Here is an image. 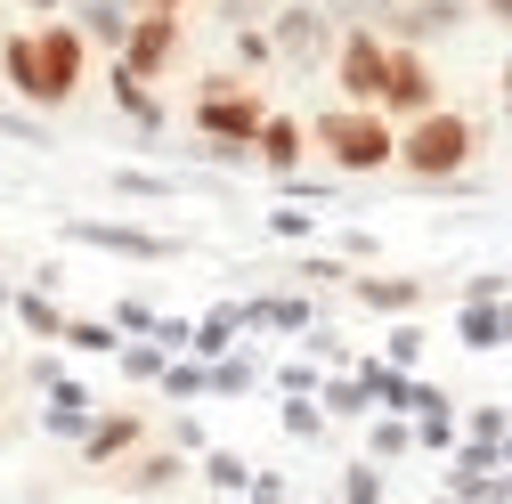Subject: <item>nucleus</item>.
<instances>
[{
    "mask_svg": "<svg viewBox=\"0 0 512 504\" xmlns=\"http://www.w3.org/2000/svg\"><path fill=\"white\" fill-rule=\"evenodd\" d=\"M480 9H488V17H496V25H512V0H480Z\"/></svg>",
    "mask_w": 512,
    "mask_h": 504,
    "instance_id": "15",
    "label": "nucleus"
},
{
    "mask_svg": "<svg viewBox=\"0 0 512 504\" xmlns=\"http://www.w3.org/2000/svg\"><path fill=\"white\" fill-rule=\"evenodd\" d=\"M309 139L326 147L342 171H382V163H399V131H391V114H382V106L317 114V122H309Z\"/></svg>",
    "mask_w": 512,
    "mask_h": 504,
    "instance_id": "2",
    "label": "nucleus"
},
{
    "mask_svg": "<svg viewBox=\"0 0 512 504\" xmlns=\"http://www.w3.org/2000/svg\"><path fill=\"white\" fill-rule=\"evenodd\" d=\"M17 9H33V17H57V9H66V0H17Z\"/></svg>",
    "mask_w": 512,
    "mask_h": 504,
    "instance_id": "14",
    "label": "nucleus"
},
{
    "mask_svg": "<svg viewBox=\"0 0 512 504\" xmlns=\"http://www.w3.org/2000/svg\"><path fill=\"white\" fill-rule=\"evenodd\" d=\"M504 98H512V57H504Z\"/></svg>",
    "mask_w": 512,
    "mask_h": 504,
    "instance_id": "17",
    "label": "nucleus"
},
{
    "mask_svg": "<svg viewBox=\"0 0 512 504\" xmlns=\"http://www.w3.org/2000/svg\"><path fill=\"white\" fill-rule=\"evenodd\" d=\"M472 147H480V131H472L464 114H439V106L399 131V163H407L415 179H456V171L472 163Z\"/></svg>",
    "mask_w": 512,
    "mask_h": 504,
    "instance_id": "3",
    "label": "nucleus"
},
{
    "mask_svg": "<svg viewBox=\"0 0 512 504\" xmlns=\"http://www.w3.org/2000/svg\"><path fill=\"white\" fill-rule=\"evenodd\" d=\"M106 82H114V106H122V114H131V122H139V131H155V122H163V114H155V98H147V82H139V74H122V66H114V74H106Z\"/></svg>",
    "mask_w": 512,
    "mask_h": 504,
    "instance_id": "12",
    "label": "nucleus"
},
{
    "mask_svg": "<svg viewBox=\"0 0 512 504\" xmlns=\"http://www.w3.org/2000/svg\"><path fill=\"white\" fill-rule=\"evenodd\" d=\"M236 66H244V74L285 66V57H277V33H269V25H244V33H236Z\"/></svg>",
    "mask_w": 512,
    "mask_h": 504,
    "instance_id": "13",
    "label": "nucleus"
},
{
    "mask_svg": "<svg viewBox=\"0 0 512 504\" xmlns=\"http://www.w3.org/2000/svg\"><path fill=\"white\" fill-rule=\"evenodd\" d=\"M114 66L139 74V82L171 74V66H179V17H171V9H139V25H131V41H122Z\"/></svg>",
    "mask_w": 512,
    "mask_h": 504,
    "instance_id": "7",
    "label": "nucleus"
},
{
    "mask_svg": "<svg viewBox=\"0 0 512 504\" xmlns=\"http://www.w3.org/2000/svg\"><path fill=\"white\" fill-rule=\"evenodd\" d=\"M41 82H49V106H66L82 90V66H90V33L82 17H41Z\"/></svg>",
    "mask_w": 512,
    "mask_h": 504,
    "instance_id": "6",
    "label": "nucleus"
},
{
    "mask_svg": "<svg viewBox=\"0 0 512 504\" xmlns=\"http://www.w3.org/2000/svg\"><path fill=\"white\" fill-rule=\"evenodd\" d=\"M139 9H171V17H179V9H187V0H139Z\"/></svg>",
    "mask_w": 512,
    "mask_h": 504,
    "instance_id": "16",
    "label": "nucleus"
},
{
    "mask_svg": "<svg viewBox=\"0 0 512 504\" xmlns=\"http://www.w3.org/2000/svg\"><path fill=\"white\" fill-rule=\"evenodd\" d=\"M391 57H399V41H382L374 25H350L342 49H334L342 98H350V106H382V90H391Z\"/></svg>",
    "mask_w": 512,
    "mask_h": 504,
    "instance_id": "5",
    "label": "nucleus"
},
{
    "mask_svg": "<svg viewBox=\"0 0 512 504\" xmlns=\"http://www.w3.org/2000/svg\"><path fill=\"white\" fill-rule=\"evenodd\" d=\"M431 106H439L431 57H423V49H399V57H391V90H382V114H407V122H423Z\"/></svg>",
    "mask_w": 512,
    "mask_h": 504,
    "instance_id": "8",
    "label": "nucleus"
},
{
    "mask_svg": "<svg viewBox=\"0 0 512 504\" xmlns=\"http://www.w3.org/2000/svg\"><path fill=\"white\" fill-rule=\"evenodd\" d=\"M0 74H9V90H17V98L49 106V82H41V41H33V33H0Z\"/></svg>",
    "mask_w": 512,
    "mask_h": 504,
    "instance_id": "9",
    "label": "nucleus"
},
{
    "mask_svg": "<svg viewBox=\"0 0 512 504\" xmlns=\"http://www.w3.org/2000/svg\"><path fill=\"white\" fill-rule=\"evenodd\" d=\"M504 106H512V98H504Z\"/></svg>",
    "mask_w": 512,
    "mask_h": 504,
    "instance_id": "18",
    "label": "nucleus"
},
{
    "mask_svg": "<svg viewBox=\"0 0 512 504\" xmlns=\"http://www.w3.org/2000/svg\"><path fill=\"white\" fill-rule=\"evenodd\" d=\"M196 131L212 139V147H261V131H269V106H261V90H252V74H204V90H196Z\"/></svg>",
    "mask_w": 512,
    "mask_h": 504,
    "instance_id": "1",
    "label": "nucleus"
},
{
    "mask_svg": "<svg viewBox=\"0 0 512 504\" xmlns=\"http://www.w3.org/2000/svg\"><path fill=\"white\" fill-rule=\"evenodd\" d=\"M269 33H277V57L285 66H334V49H342V17L326 9V0H285V9L269 17Z\"/></svg>",
    "mask_w": 512,
    "mask_h": 504,
    "instance_id": "4",
    "label": "nucleus"
},
{
    "mask_svg": "<svg viewBox=\"0 0 512 504\" xmlns=\"http://www.w3.org/2000/svg\"><path fill=\"white\" fill-rule=\"evenodd\" d=\"M82 33H90V49H114L122 57V41H131V25H139V9H131V0H82Z\"/></svg>",
    "mask_w": 512,
    "mask_h": 504,
    "instance_id": "10",
    "label": "nucleus"
},
{
    "mask_svg": "<svg viewBox=\"0 0 512 504\" xmlns=\"http://www.w3.org/2000/svg\"><path fill=\"white\" fill-rule=\"evenodd\" d=\"M301 147H309V122H285V114H269V131H261V147H252V155H261L269 171H293V163H301Z\"/></svg>",
    "mask_w": 512,
    "mask_h": 504,
    "instance_id": "11",
    "label": "nucleus"
}]
</instances>
